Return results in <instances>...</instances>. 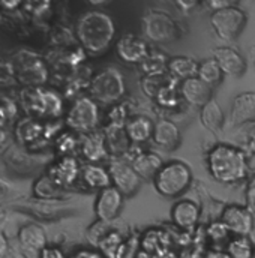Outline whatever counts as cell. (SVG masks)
Segmentation results:
<instances>
[{
    "label": "cell",
    "mask_w": 255,
    "mask_h": 258,
    "mask_svg": "<svg viewBox=\"0 0 255 258\" xmlns=\"http://www.w3.org/2000/svg\"><path fill=\"white\" fill-rule=\"evenodd\" d=\"M191 183V168L182 161H170L164 164L153 177L155 189L165 198H176L182 195Z\"/></svg>",
    "instance_id": "277c9868"
},
{
    "label": "cell",
    "mask_w": 255,
    "mask_h": 258,
    "mask_svg": "<svg viewBox=\"0 0 255 258\" xmlns=\"http://www.w3.org/2000/svg\"><path fill=\"white\" fill-rule=\"evenodd\" d=\"M68 258H105V255L101 251H98V249L83 248V249H78V251L72 252Z\"/></svg>",
    "instance_id": "f35d334b"
},
{
    "label": "cell",
    "mask_w": 255,
    "mask_h": 258,
    "mask_svg": "<svg viewBox=\"0 0 255 258\" xmlns=\"http://www.w3.org/2000/svg\"><path fill=\"white\" fill-rule=\"evenodd\" d=\"M14 74L18 83H24L29 87L41 86L48 78V71L45 63L33 53L21 51L14 59Z\"/></svg>",
    "instance_id": "9c48e42d"
},
{
    "label": "cell",
    "mask_w": 255,
    "mask_h": 258,
    "mask_svg": "<svg viewBox=\"0 0 255 258\" xmlns=\"http://www.w3.org/2000/svg\"><path fill=\"white\" fill-rule=\"evenodd\" d=\"M131 165L143 179H153L164 162L162 158L155 152H140L134 156Z\"/></svg>",
    "instance_id": "603a6c76"
},
{
    "label": "cell",
    "mask_w": 255,
    "mask_h": 258,
    "mask_svg": "<svg viewBox=\"0 0 255 258\" xmlns=\"http://www.w3.org/2000/svg\"><path fill=\"white\" fill-rule=\"evenodd\" d=\"M176 2H177L179 6L183 8V9H191V8H194V6L197 5V0H176Z\"/></svg>",
    "instance_id": "f6af8a7d"
},
{
    "label": "cell",
    "mask_w": 255,
    "mask_h": 258,
    "mask_svg": "<svg viewBox=\"0 0 255 258\" xmlns=\"http://www.w3.org/2000/svg\"><path fill=\"white\" fill-rule=\"evenodd\" d=\"M105 141H107V147L110 155H113V158H120L125 156L129 149H131V138L128 137V132L125 126H113L108 125L105 131Z\"/></svg>",
    "instance_id": "7402d4cb"
},
{
    "label": "cell",
    "mask_w": 255,
    "mask_h": 258,
    "mask_svg": "<svg viewBox=\"0 0 255 258\" xmlns=\"http://www.w3.org/2000/svg\"><path fill=\"white\" fill-rule=\"evenodd\" d=\"M242 128H243L245 140H246V146L249 147V150L255 152V122L246 123Z\"/></svg>",
    "instance_id": "ab89813d"
},
{
    "label": "cell",
    "mask_w": 255,
    "mask_h": 258,
    "mask_svg": "<svg viewBox=\"0 0 255 258\" xmlns=\"http://www.w3.org/2000/svg\"><path fill=\"white\" fill-rule=\"evenodd\" d=\"M206 258H230V255L227 252H221V251H213V252H209Z\"/></svg>",
    "instance_id": "bcb514c9"
},
{
    "label": "cell",
    "mask_w": 255,
    "mask_h": 258,
    "mask_svg": "<svg viewBox=\"0 0 255 258\" xmlns=\"http://www.w3.org/2000/svg\"><path fill=\"white\" fill-rule=\"evenodd\" d=\"M177 80L173 78L167 86H164L159 93L156 95V102L164 107V108H174L180 104L182 95H180V89H177Z\"/></svg>",
    "instance_id": "4dcf8cb0"
},
{
    "label": "cell",
    "mask_w": 255,
    "mask_h": 258,
    "mask_svg": "<svg viewBox=\"0 0 255 258\" xmlns=\"http://www.w3.org/2000/svg\"><path fill=\"white\" fill-rule=\"evenodd\" d=\"M125 129L132 143H146L153 137L155 123L146 116H135L128 120Z\"/></svg>",
    "instance_id": "d4e9b609"
},
{
    "label": "cell",
    "mask_w": 255,
    "mask_h": 258,
    "mask_svg": "<svg viewBox=\"0 0 255 258\" xmlns=\"http://www.w3.org/2000/svg\"><path fill=\"white\" fill-rule=\"evenodd\" d=\"M6 138H8V135H6V132L3 131V129L0 128V147L5 144V141H6Z\"/></svg>",
    "instance_id": "7dc6e473"
},
{
    "label": "cell",
    "mask_w": 255,
    "mask_h": 258,
    "mask_svg": "<svg viewBox=\"0 0 255 258\" xmlns=\"http://www.w3.org/2000/svg\"><path fill=\"white\" fill-rule=\"evenodd\" d=\"M246 204L249 209L255 207V174L249 179L246 185Z\"/></svg>",
    "instance_id": "b9f144b4"
},
{
    "label": "cell",
    "mask_w": 255,
    "mask_h": 258,
    "mask_svg": "<svg viewBox=\"0 0 255 258\" xmlns=\"http://www.w3.org/2000/svg\"><path fill=\"white\" fill-rule=\"evenodd\" d=\"M225 252L230 258H254V246L248 236H236L228 242Z\"/></svg>",
    "instance_id": "1f68e13d"
},
{
    "label": "cell",
    "mask_w": 255,
    "mask_h": 258,
    "mask_svg": "<svg viewBox=\"0 0 255 258\" xmlns=\"http://www.w3.org/2000/svg\"><path fill=\"white\" fill-rule=\"evenodd\" d=\"M80 149H81L84 159H87L92 164H99L101 161L107 159L110 155L107 141H105V134L98 132V131L84 134Z\"/></svg>",
    "instance_id": "2e32d148"
},
{
    "label": "cell",
    "mask_w": 255,
    "mask_h": 258,
    "mask_svg": "<svg viewBox=\"0 0 255 258\" xmlns=\"http://www.w3.org/2000/svg\"><path fill=\"white\" fill-rule=\"evenodd\" d=\"M143 33L152 42L164 44L179 38V26L173 17L164 11L152 9L143 17Z\"/></svg>",
    "instance_id": "ba28073f"
},
{
    "label": "cell",
    "mask_w": 255,
    "mask_h": 258,
    "mask_svg": "<svg viewBox=\"0 0 255 258\" xmlns=\"http://www.w3.org/2000/svg\"><path fill=\"white\" fill-rule=\"evenodd\" d=\"M42 129H44L42 125H39L35 119L29 117V119L18 122L17 135H18V140H21L23 143H29V141H35L36 138H39Z\"/></svg>",
    "instance_id": "836d02e7"
},
{
    "label": "cell",
    "mask_w": 255,
    "mask_h": 258,
    "mask_svg": "<svg viewBox=\"0 0 255 258\" xmlns=\"http://www.w3.org/2000/svg\"><path fill=\"white\" fill-rule=\"evenodd\" d=\"M6 192H8V186L0 180V198H2V197H3Z\"/></svg>",
    "instance_id": "c3c4849f"
},
{
    "label": "cell",
    "mask_w": 255,
    "mask_h": 258,
    "mask_svg": "<svg viewBox=\"0 0 255 258\" xmlns=\"http://www.w3.org/2000/svg\"><path fill=\"white\" fill-rule=\"evenodd\" d=\"M210 176L219 183H237L248 174V158L239 147L230 144H216L206 158Z\"/></svg>",
    "instance_id": "6da1fadb"
},
{
    "label": "cell",
    "mask_w": 255,
    "mask_h": 258,
    "mask_svg": "<svg viewBox=\"0 0 255 258\" xmlns=\"http://www.w3.org/2000/svg\"><path fill=\"white\" fill-rule=\"evenodd\" d=\"M231 122L236 126H243L255 122V92L239 93L231 104Z\"/></svg>",
    "instance_id": "e0dca14e"
},
{
    "label": "cell",
    "mask_w": 255,
    "mask_h": 258,
    "mask_svg": "<svg viewBox=\"0 0 255 258\" xmlns=\"http://www.w3.org/2000/svg\"><path fill=\"white\" fill-rule=\"evenodd\" d=\"M8 249H9L8 239H6V236L3 234V231L0 230V258H5L8 255Z\"/></svg>",
    "instance_id": "ee69618b"
},
{
    "label": "cell",
    "mask_w": 255,
    "mask_h": 258,
    "mask_svg": "<svg viewBox=\"0 0 255 258\" xmlns=\"http://www.w3.org/2000/svg\"><path fill=\"white\" fill-rule=\"evenodd\" d=\"M81 174V168L78 165V161L71 156V155H66L62 156L50 170H48V176L57 183L60 185L62 188H66L69 185H72L78 176Z\"/></svg>",
    "instance_id": "ac0fdd59"
},
{
    "label": "cell",
    "mask_w": 255,
    "mask_h": 258,
    "mask_svg": "<svg viewBox=\"0 0 255 258\" xmlns=\"http://www.w3.org/2000/svg\"><path fill=\"white\" fill-rule=\"evenodd\" d=\"M197 77L201 78L209 86H213V84L221 83V80L224 77V72H222L221 66L218 64V62L213 57H210V59H204V60L200 62Z\"/></svg>",
    "instance_id": "f546056e"
},
{
    "label": "cell",
    "mask_w": 255,
    "mask_h": 258,
    "mask_svg": "<svg viewBox=\"0 0 255 258\" xmlns=\"http://www.w3.org/2000/svg\"><path fill=\"white\" fill-rule=\"evenodd\" d=\"M81 179L84 182V185L90 189H105L108 186H111V177H110V171L107 168H104L99 164H86L81 168Z\"/></svg>",
    "instance_id": "cb8c5ba5"
},
{
    "label": "cell",
    "mask_w": 255,
    "mask_h": 258,
    "mask_svg": "<svg viewBox=\"0 0 255 258\" xmlns=\"http://www.w3.org/2000/svg\"><path fill=\"white\" fill-rule=\"evenodd\" d=\"M198 64L200 62L194 60L188 56H176L168 60V72L176 78V80H186L191 77H197L198 72Z\"/></svg>",
    "instance_id": "4316f807"
},
{
    "label": "cell",
    "mask_w": 255,
    "mask_h": 258,
    "mask_svg": "<svg viewBox=\"0 0 255 258\" xmlns=\"http://www.w3.org/2000/svg\"><path fill=\"white\" fill-rule=\"evenodd\" d=\"M66 126L80 134H89L96 131L99 123V108L98 102L92 96L78 98L69 108L66 119Z\"/></svg>",
    "instance_id": "52a82bcc"
},
{
    "label": "cell",
    "mask_w": 255,
    "mask_h": 258,
    "mask_svg": "<svg viewBox=\"0 0 255 258\" xmlns=\"http://www.w3.org/2000/svg\"><path fill=\"white\" fill-rule=\"evenodd\" d=\"M207 234H209V237L213 242H221V240H224V239L228 237L230 231H228V228L225 227V224L222 221H216V222H212L209 225Z\"/></svg>",
    "instance_id": "74e56055"
},
{
    "label": "cell",
    "mask_w": 255,
    "mask_h": 258,
    "mask_svg": "<svg viewBox=\"0 0 255 258\" xmlns=\"http://www.w3.org/2000/svg\"><path fill=\"white\" fill-rule=\"evenodd\" d=\"M108 224H110V222H105V221L98 219V222H95V224L89 228V231H87V239H89V242H92L95 246H98L99 242L110 233Z\"/></svg>",
    "instance_id": "e575fe53"
},
{
    "label": "cell",
    "mask_w": 255,
    "mask_h": 258,
    "mask_svg": "<svg viewBox=\"0 0 255 258\" xmlns=\"http://www.w3.org/2000/svg\"><path fill=\"white\" fill-rule=\"evenodd\" d=\"M200 120L203 126L209 129L210 132H221L224 126V113L222 108L219 107L218 101L213 98L201 107L200 110Z\"/></svg>",
    "instance_id": "484cf974"
},
{
    "label": "cell",
    "mask_w": 255,
    "mask_h": 258,
    "mask_svg": "<svg viewBox=\"0 0 255 258\" xmlns=\"http://www.w3.org/2000/svg\"><path fill=\"white\" fill-rule=\"evenodd\" d=\"M56 147H57V150H59L60 155H63V156L71 155V152L75 150V147H77V140H75V137H74L72 134L65 132L63 135H60V137L57 138Z\"/></svg>",
    "instance_id": "8d00e7d4"
},
{
    "label": "cell",
    "mask_w": 255,
    "mask_h": 258,
    "mask_svg": "<svg viewBox=\"0 0 255 258\" xmlns=\"http://www.w3.org/2000/svg\"><path fill=\"white\" fill-rule=\"evenodd\" d=\"M116 26L113 18L102 11L86 12L77 24V38L81 47L92 53L99 54L105 51L113 42Z\"/></svg>",
    "instance_id": "7a4b0ae2"
},
{
    "label": "cell",
    "mask_w": 255,
    "mask_h": 258,
    "mask_svg": "<svg viewBox=\"0 0 255 258\" xmlns=\"http://www.w3.org/2000/svg\"><path fill=\"white\" fill-rule=\"evenodd\" d=\"M39 258H66L62 249L56 248V246H45L41 252H39Z\"/></svg>",
    "instance_id": "7bdbcfd3"
},
{
    "label": "cell",
    "mask_w": 255,
    "mask_h": 258,
    "mask_svg": "<svg viewBox=\"0 0 255 258\" xmlns=\"http://www.w3.org/2000/svg\"><path fill=\"white\" fill-rule=\"evenodd\" d=\"M153 141L164 150H174L180 144V131L177 125L171 120L161 119L155 123L153 129Z\"/></svg>",
    "instance_id": "ffe728a7"
},
{
    "label": "cell",
    "mask_w": 255,
    "mask_h": 258,
    "mask_svg": "<svg viewBox=\"0 0 255 258\" xmlns=\"http://www.w3.org/2000/svg\"><path fill=\"white\" fill-rule=\"evenodd\" d=\"M108 171L113 186H116L123 195H132L141 186L143 177L134 170L131 164L122 161L120 158H111Z\"/></svg>",
    "instance_id": "30bf717a"
},
{
    "label": "cell",
    "mask_w": 255,
    "mask_h": 258,
    "mask_svg": "<svg viewBox=\"0 0 255 258\" xmlns=\"http://www.w3.org/2000/svg\"><path fill=\"white\" fill-rule=\"evenodd\" d=\"M254 66H255V59H254Z\"/></svg>",
    "instance_id": "f907efd6"
},
{
    "label": "cell",
    "mask_w": 255,
    "mask_h": 258,
    "mask_svg": "<svg viewBox=\"0 0 255 258\" xmlns=\"http://www.w3.org/2000/svg\"><path fill=\"white\" fill-rule=\"evenodd\" d=\"M92 5H102V3H105V2H108V0H89Z\"/></svg>",
    "instance_id": "681fc988"
},
{
    "label": "cell",
    "mask_w": 255,
    "mask_h": 258,
    "mask_svg": "<svg viewBox=\"0 0 255 258\" xmlns=\"http://www.w3.org/2000/svg\"><path fill=\"white\" fill-rule=\"evenodd\" d=\"M125 77L117 68H105L90 81V96L101 104L116 105L125 95Z\"/></svg>",
    "instance_id": "5b68a950"
},
{
    "label": "cell",
    "mask_w": 255,
    "mask_h": 258,
    "mask_svg": "<svg viewBox=\"0 0 255 258\" xmlns=\"http://www.w3.org/2000/svg\"><path fill=\"white\" fill-rule=\"evenodd\" d=\"M128 120L129 119H128L126 107L122 105V104L113 105V108L108 113V125H113V126H125Z\"/></svg>",
    "instance_id": "d590c367"
},
{
    "label": "cell",
    "mask_w": 255,
    "mask_h": 258,
    "mask_svg": "<svg viewBox=\"0 0 255 258\" xmlns=\"http://www.w3.org/2000/svg\"><path fill=\"white\" fill-rule=\"evenodd\" d=\"M116 53L119 59L125 63H141L147 57L150 50L143 38L134 33H126L117 41Z\"/></svg>",
    "instance_id": "4fadbf2b"
},
{
    "label": "cell",
    "mask_w": 255,
    "mask_h": 258,
    "mask_svg": "<svg viewBox=\"0 0 255 258\" xmlns=\"http://www.w3.org/2000/svg\"><path fill=\"white\" fill-rule=\"evenodd\" d=\"M123 197L125 195L113 185L101 189L95 201V213L98 219L113 222L120 215V210L123 207Z\"/></svg>",
    "instance_id": "8fae6325"
},
{
    "label": "cell",
    "mask_w": 255,
    "mask_h": 258,
    "mask_svg": "<svg viewBox=\"0 0 255 258\" xmlns=\"http://www.w3.org/2000/svg\"><path fill=\"white\" fill-rule=\"evenodd\" d=\"M239 0H207V5L210 9L213 11H219V9H225V8H231V6H237Z\"/></svg>",
    "instance_id": "60d3db41"
},
{
    "label": "cell",
    "mask_w": 255,
    "mask_h": 258,
    "mask_svg": "<svg viewBox=\"0 0 255 258\" xmlns=\"http://www.w3.org/2000/svg\"><path fill=\"white\" fill-rule=\"evenodd\" d=\"M171 221L180 230H192L200 219V207L192 200H180L171 209Z\"/></svg>",
    "instance_id": "d6986e66"
},
{
    "label": "cell",
    "mask_w": 255,
    "mask_h": 258,
    "mask_svg": "<svg viewBox=\"0 0 255 258\" xmlns=\"http://www.w3.org/2000/svg\"><path fill=\"white\" fill-rule=\"evenodd\" d=\"M21 104L33 119H56L63 111L62 96L41 86L27 87L21 95Z\"/></svg>",
    "instance_id": "3957f363"
},
{
    "label": "cell",
    "mask_w": 255,
    "mask_h": 258,
    "mask_svg": "<svg viewBox=\"0 0 255 258\" xmlns=\"http://www.w3.org/2000/svg\"><path fill=\"white\" fill-rule=\"evenodd\" d=\"M18 242L26 251L41 252L47 246V234L38 224H26L18 231Z\"/></svg>",
    "instance_id": "44dd1931"
},
{
    "label": "cell",
    "mask_w": 255,
    "mask_h": 258,
    "mask_svg": "<svg viewBox=\"0 0 255 258\" xmlns=\"http://www.w3.org/2000/svg\"><path fill=\"white\" fill-rule=\"evenodd\" d=\"M210 26L219 39L233 42L242 35L246 26V14L237 6L213 11L210 15Z\"/></svg>",
    "instance_id": "8992f818"
},
{
    "label": "cell",
    "mask_w": 255,
    "mask_h": 258,
    "mask_svg": "<svg viewBox=\"0 0 255 258\" xmlns=\"http://www.w3.org/2000/svg\"><path fill=\"white\" fill-rule=\"evenodd\" d=\"M144 75L152 74H162L168 71V59L159 51H150L147 57L140 63Z\"/></svg>",
    "instance_id": "d6a6232c"
},
{
    "label": "cell",
    "mask_w": 255,
    "mask_h": 258,
    "mask_svg": "<svg viewBox=\"0 0 255 258\" xmlns=\"http://www.w3.org/2000/svg\"><path fill=\"white\" fill-rule=\"evenodd\" d=\"M174 77L167 71L162 74H152V75H144L141 80V89L144 92V95L150 96V98H156V95L159 93V90L167 86Z\"/></svg>",
    "instance_id": "83f0119b"
},
{
    "label": "cell",
    "mask_w": 255,
    "mask_h": 258,
    "mask_svg": "<svg viewBox=\"0 0 255 258\" xmlns=\"http://www.w3.org/2000/svg\"><path fill=\"white\" fill-rule=\"evenodd\" d=\"M221 221L234 236H249L254 227V218L249 207L231 204L224 209Z\"/></svg>",
    "instance_id": "7c38bea8"
},
{
    "label": "cell",
    "mask_w": 255,
    "mask_h": 258,
    "mask_svg": "<svg viewBox=\"0 0 255 258\" xmlns=\"http://www.w3.org/2000/svg\"><path fill=\"white\" fill-rule=\"evenodd\" d=\"M63 192V188L57 185L48 174L39 177L33 185V194L41 200H56Z\"/></svg>",
    "instance_id": "f1b7e54d"
},
{
    "label": "cell",
    "mask_w": 255,
    "mask_h": 258,
    "mask_svg": "<svg viewBox=\"0 0 255 258\" xmlns=\"http://www.w3.org/2000/svg\"><path fill=\"white\" fill-rule=\"evenodd\" d=\"M182 99L195 107H203L212 99V86L204 83L198 77L186 78L179 86Z\"/></svg>",
    "instance_id": "9a60e30c"
},
{
    "label": "cell",
    "mask_w": 255,
    "mask_h": 258,
    "mask_svg": "<svg viewBox=\"0 0 255 258\" xmlns=\"http://www.w3.org/2000/svg\"><path fill=\"white\" fill-rule=\"evenodd\" d=\"M213 59L221 66L225 75L239 78L246 71V60L245 57L231 47H218L213 50Z\"/></svg>",
    "instance_id": "5bb4252c"
}]
</instances>
